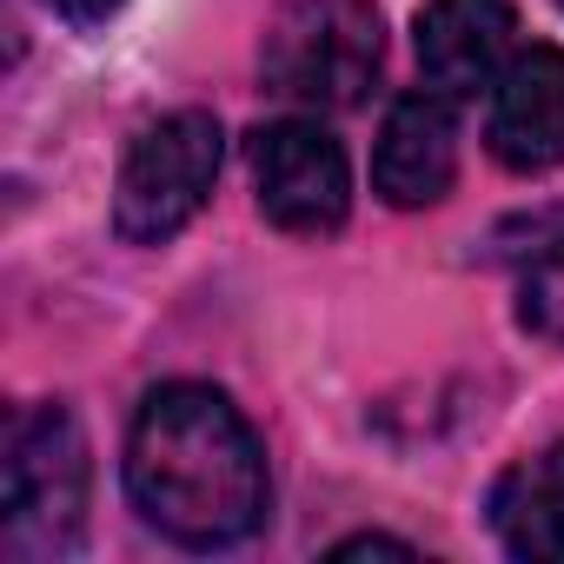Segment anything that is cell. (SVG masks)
<instances>
[{"label": "cell", "instance_id": "1", "mask_svg": "<svg viewBox=\"0 0 564 564\" xmlns=\"http://www.w3.org/2000/svg\"><path fill=\"white\" fill-rule=\"evenodd\" d=\"M127 498L160 538L226 551L265 518V452L226 392L160 386L127 432Z\"/></svg>", "mask_w": 564, "mask_h": 564}, {"label": "cell", "instance_id": "2", "mask_svg": "<svg viewBox=\"0 0 564 564\" xmlns=\"http://www.w3.org/2000/svg\"><path fill=\"white\" fill-rule=\"evenodd\" d=\"M87 524V438L67 405H28L0 458V551L14 564H54Z\"/></svg>", "mask_w": 564, "mask_h": 564}, {"label": "cell", "instance_id": "3", "mask_svg": "<svg viewBox=\"0 0 564 564\" xmlns=\"http://www.w3.org/2000/svg\"><path fill=\"white\" fill-rule=\"evenodd\" d=\"M386 28L372 0H286L265 34V87L300 107H359L379 80Z\"/></svg>", "mask_w": 564, "mask_h": 564}, {"label": "cell", "instance_id": "4", "mask_svg": "<svg viewBox=\"0 0 564 564\" xmlns=\"http://www.w3.org/2000/svg\"><path fill=\"white\" fill-rule=\"evenodd\" d=\"M219 180V120L213 113H166L153 120L113 186V226L133 246L173 239L213 193Z\"/></svg>", "mask_w": 564, "mask_h": 564}, {"label": "cell", "instance_id": "5", "mask_svg": "<svg viewBox=\"0 0 564 564\" xmlns=\"http://www.w3.org/2000/svg\"><path fill=\"white\" fill-rule=\"evenodd\" d=\"M252 180H259V213L279 232H333L352 206L346 147L319 120L259 127L252 133Z\"/></svg>", "mask_w": 564, "mask_h": 564}, {"label": "cell", "instance_id": "6", "mask_svg": "<svg viewBox=\"0 0 564 564\" xmlns=\"http://www.w3.org/2000/svg\"><path fill=\"white\" fill-rule=\"evenodd\" d=\"M491 153L511 173H551L564 160V47H531L491 80Z\"/></svg>", "mask_w": 564, "mask_h": 564}, {"label": "cell", "instance_id": "7", "mask_svg": "<svg viewBox=\"0 0 564 564\" xmlns=\"http://www.w3.org/2000/svg\"><path fill=\"white\" fill-rule=\"evenodd\" d=\"M511 0H425L419 14V67L445 100H471L505 74L511 54Z\"/></svg>", "mask_w": 564, "mask_h": 564}, {"label": "cell", "instance_id": "8", "mask_svg": "<svg viewBox=\"0 0 564 564\" xmlns=\"http://www.w3.org/2000/svg\"><path fill=\"white\" fill-rule=\"evenodd\" d=\"M452 173H458V133H452L445 100L405 94V100L386 113L379 153H372V186H379V199H386V206H438V199L452 193Z\"/></svg>", "mask_w": 564, "mask_h": 564}, {"label": "cell", "instance_id": "9", "mask_svg": "<svg viewBox=\"0 0 564 564\" xmlns=\"http://www.w3.org/2000/svg\"><path fill=\"white\" fill-rule=\"evenodd\" d=\"M491 531L511 557L564 564V445L511 465L491 491Z\"/></svg>", "mask_w": 564, "mask_h": 564}, {"label": "cell", "instance_id": "10", "mask_svg": "<svg viewBox=\"0 0 564 564\" xmlns=\"http://www.w3.org/2000/svg\"><path fill=\"white\" fill-rule=\"evenodd\" d=\"M518 319H524L538 339L564 346V232H551V239L524 259V272H518Z\"/></svg>", "mask_w": 564, "mask_h": 564}, {"label": "cell", "instance_id": "11", "mask_svg": "<svg viewBox=\"0 0 564 564\" xmlns=\"http://www.w3.org/2000/svg\"><path fill=\"white\" fill-rule=\"evenodd\" d=\"M54 8H61L74 28H100V21H113V14L127 8V0H54Z\"/></svg>", "mask_w": 564, "mask_h": 564}, {"label": "cell", "instance_id": "12", "mask_svg": "<svg viewBox=\"0 0 564 564\" xmlns=\"http://www.w3.org/2000/svg\"><path fill=\"white\" fill-rule=\"evenodd\" d=\"M366 551H405V557H412V544H399V538H372V531H366V538H346L333 557H366Z\"/></svg>", "mask_w": 564, "mask_h": 564}, {"label": "cell", "instance_id": "13", "mask_svg": "<svg viewBox=\"0 0 564 564\" xmlns=\"http://www.w3.org/2000/svg\"><path fill=\"white\" fill-rule=\"evenodd\" d=\"M557 8H564V0H557Z\"/></svg>", "mask_w": 564, "mask_h": 564}]
</instances>
